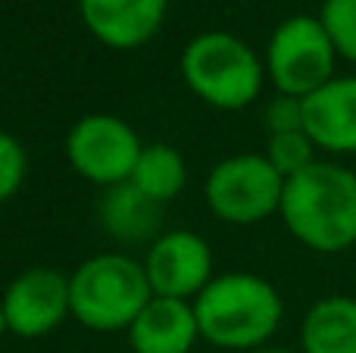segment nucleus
Masks as SVG:
<instances>
[{
	"instance_id": "f257e3e1",
	"label": "nucleus",
	"mask_w": 356,
	"mask_h": 353,
	"mask_svg": "<svg viewBox=\"0 0 356 353\" xmlns=\"http://www.w3.org/2000/svg\"><path fill=\"white\" fill-rule=\"evenodd\" d=\"M284 229L316 254H344L356 244V172L344 163L316 160L294 179H284Z\"/></svg>"
},
{
	"instance_id": "f03ea898",
	"label": "nucleus",
	"mask_w": 356,
	"mask_h": 353,
	"mask_svg": "<svg viewBox=\"0 0 356 353\" xmlns=\"http://www.w3.org/2000/svg\"><path fill=\"white\" fill-rule=\"evenodd\" d=\"M200 338L222 350H259L284 319V300L257 272H222L194 300Z\"/></svg>"
},
{
	"instance_id": "7ed1b4c3",
	"label": "nucleus",
	"mask_w": 356,
	"mask_h": 353,
	"mask_svg": "<svg viewBox=\"0 0 356 353\" xmlns=\"http://www.w3.org/2000/svg\"><path fill=\"white\" fill-rule=\"evenodd\" d=\"M72 319L88 331H129L154 300L147 269L129 254H97L69 275Z\"/></svg>"
},
{
	"instance_id": "20e7f679",
	"label": "nucleus",
	"mask_w": 356,
	"mask_h": 353,
	"mask_svg": "<svg viewBox=\"0 0 356 353\" xmlns=\"http://www.w3.org/2000/svg\"><path fill=\"white\" fill-rule=\"evenodd\" d=\"M178 69L194 97L225 113L250 106L266 85V63L250 44L228 31H203L191 38Z\"/></svg>"
},
{
	"instance_id": "39448f33",
	"label": "nucleus",
	"mask_w": 356,
	"mask_h": 353,
	"mask_svg": "<svg viewBox=\"0 0 356 353\" xmlns=\"http://www.w3.org/2000/svg\"><path fill=\"white\" fill-rule=\"evenodd\" d=\"M338 50L319 16H288L275 25L266 47V79L275 94L309 97L338 75Z\"/></svg>"
},
{
	"instance_id": "423d86ee",
	"label": "nucleus",
	"mask_w": 356,
	"mask_h": 353,
	"mask_svg": "<svg viewBox=\"0 0 356 353\" xmlns=\"http://www.w3.org/2000/svg\"><path fill=\"white\" fill-rule=\"evenodd\" d=\"M284 194V175L266 160V154L225 156L207 175L203 197L216 219L228 225H257L278 216Z\"/></svg>"
},
{
	"instance_id": "0eeeda50",
	"label": "nucleus",
	"mask_w": 356,
	"mask_h": 353,
	"mask_svg": "<svg viewBox=\"0 0 356 353\" xmlns=\"http://www.w3.org/2000/svg\"><path fill=\"white\" fill-rule=\"evenodd\" d=\"M144 144L125 119L113 113L81 116L66 135V160L85 181L97 188H116L131 179Z\"/></svg>"
},
{
	"instance_id": "6e6552de",
	"label": "nucleus",
	"mask_w": 356,
	"mask_h": 353,
	"mask_svg": "<svg viewBox=\"0 0 356 353\" xmlns=\"http://www.w3.org/2000/svg\"><path fill=\"white\" fill-rule=\"evenodd\" d=\"M6 329L16 338H44L72 316L69 275L54 266H31L19 272L0 294Z\"/></svg>"
},
{
	"instance_id": "1a4fd4ad",
	"label": "nucleus",
	"mask_w": 356,
	"mask_h": 353,
	"mask_svg": "<svg viewBox=\"0 0 356 353\" xmlns=\"http://www.w3.org/2000/svg\"><path fill=\"white\" fill-rule=\"evenodd\" d=\"M154 297H175L194 304L197 294L216 279L213 250L197 231L172 229L154 238L144 256Z\"/></svg>"
},
{
	"instance_id": "9d476101",
	"label": "nucleus",
	"mask_w": 356,
	"mask_h": 353,
	"mask_svg": "<svg viewBox=\"0 0 356 353\" xmlns=\"http://www.w3.org/2000/svg\"><path fill=\"white\" fill-rule=\"evenodd\" d=\"M169 0H79L85 28L104 47L135 50L160 31Z\"/></svg>"
},
{
	"instance_id": "9b49d317",
	"label": "nucleus",
	"mask_w": 356,
	"mask_h": 353,
	"mask_svg": "<svg viewBox=\"0 0 356 353\" xmlns=\"http://www.w3.org/2000/svg\"><path fill=\"white\" fill-rule=\"evenodd\" d=\"M303 129L325 154H356V75H334L303 97Z\"/></svg>"
},
{
	"instance_id": "f8f14e48",
	"label": "nucleus",
	"mask_w": 356,
	"mask_h": 353,
	"mask_svg": "<svg viewBox=\"0 0 356 353\" xmlns=\"http://www.w3.org/2000/svg\"><path fill=\"white\" fill-rule=\"evenodd\" d=\"M125 335L135 353H191L200 341V325L191 300L154 297Z\"/></svg>"
},
{
	"instance_id": "ddd939ff",
	"label": "nucleus",
	"mask_w": 356,
	"mask_h": 353,
	"mask_svg": "<svg viewBox=\"0 0 356 353\" xmlns=\"http://www.w3.org/2000/svg\"><path fill=\"white\" fill-rule=\"evenodd\" d=\"M300 353H356V297L316 300L300 322Z\"/></svg>"
},
{
	"instance_id": "4468645a",
	"label": "nucleus",
	"mask_w": 356,
	"mask_h": 353,
	"mask_svg": "<svg viewBox=\"0 0 356 353\" xmlns=\"http://www.w3.org/2000/svg\"><path fill=\"white\" fill-rule=\"evenodd\" d=\"M100 222L106 235L122 244H138L160 229V204L144 197L135 185L106 188L100 200Z\"/></svg>"
},
{
	"instance_id": "2eb2a0df",
	"label": "nucleus",
	"mask_w": 356,
	"mask_h": 353,
	"mask_svg": "<svg viewBox=\"0 0 356 353\" xmlns=\"http://www.w3.org/2000/svg\"><path fill=\"white\" fill-rule=\"evenodd\" d=\"M129 185H135L154 204H169L188 185V163L172 144H144Z\"/></svg>"
},
{
	"instance_id": "dca6fc26",
	"label": "nucleus",
	"mask_w": 356,
	"mask_h": 353,
	"mask_svg": "<svg viewBox=\"0 0 356 353\" xmlns=\"http://www.w3.org/2000/svg\"><path fill=\"white\" fill-rule=\"evenodd\" d=\"M266 160L284 175V179H294L303 169H309L319 160V147L316 141L307 135V129L297 131H275V135L266 138Z\"/></svg>"
},
{
	"instance_id": "f3484780",
	"label": "nucleus",
	"mask_w": 356,
	"mask_h": 353,
	"mask_svg": "<svg viewBox=\"0 0 356 353\" xmlns=\"http://www.w3.org/2000/svg\"><path fill=\"white\" fill-rule=\"evenodd\" d=\"M319 19L341 60L356 63V0H325Z\"/></svg>"
},
{
	"instance_id": "a211bd4d",
	"label": "nucleus",
	"mask_w": 356,
	"mask_h": 353,
	"mask_svg": "<svg viewBox=\"0 0 356 353\" xmlns=\"http://www.w3.org/2000/svg\"><path fill=\"white\" fill-rule=\"evenodd\" d=\"M25 169H29V160H25L22 144L10 131H0V206L13 200V194L22 188Z\"/></svg>"
},
{
	"instance_id": "6ab92c4d",
	"label": "nucleus",
	"mask_w": 356,
	"mask_h": 353,
	"mask_svg": "<svg viewBox=\"0 0 356 353\" xmlns=\"http://www.w3.org/2000/svg\"><path fill=\"white\" fill-rule=\"evenodd\" d=\"M266 122V135H275V131H297L303 129V97H291V94H275V97L266 104L263 113Z\"/></svg>"
},
{
	"instance_id": "aec40b11",
	"label": "nucleus",
	"mask_w": 356,
	"mask_h": 353,
	"mask_svg": "<svg viewBox=\"0 0 356 353\" xmlns=\"http://www.w3.org/2000/svg\"><path fill=\"white\" fill-rule=\"evenodd\" d=\"M253 353H297V350H288V347H259Z\"/></svg>"
},
{
	"instance_id": "412c9836",
	"label": "nucleus",
	"mask_w": 356,
	"mask_h": 353,
	"mask_svg": "<svg viewBox=\"0 0 356 353\" xmlns=\"http://www.w3.org/2000/svg\"><path fill=\"white\" fill-rule=\"evenodd\" d=\"M10 335V329H6V316H3V304H0V338Z\"/></svg>"
}]
</instances>
